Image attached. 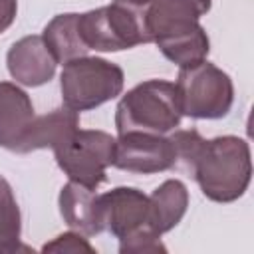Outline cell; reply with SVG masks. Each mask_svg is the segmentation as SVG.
<instances>
[{
	"label": "cell",
	"mask_w": 254,
	"mask_h": 254,
	"mask_svg": "<svg viewBox=\"0 0 254 254\" xmlns=\"http://www.w3.org/2000/svg\"><path fill=\"white\" fill-rule=\"evenodd\" d=\"M42 252H64V254H75V252H95V248L87 242V238L81 236V232L71 230L56 236L52 242L42 246Z\"/></svg>",
	"instance_id": "cell-20"
},
{
	"label": "cell",
	"mask_w": 254,
	"mask_h": 254,
	"mask_svg": "<svg viewBox=\"0 0 254 254\" xmlns=\"http://www.w3.org/2000/svg\"><path fill=\"white\" fill-rule=\"evenodd\" d=\"M212 0H153L145 8L151 42H161L200 26V16L210 10Z\"/></svg>",
	"instance_id": "cell-9"
},
{
	"label": "cell",
	"mask_w": 254,
	"mask_h": 254,
	"mask_svg": "<svg viewBox=\"0 0 254 254\" xmlns=\"http://www.w3.org/2000/svg\"><path fill=\"white\" fill-rule=\"evenodd\" d=\"M189 208L187 185L179 179H167L149 196V222L157 234L173 230Z\"/></svg>",
	"instance_id": "cell-14"
},
{
	"label": "cell",
	"mask_w": 254,
	"mask_h": 254,
	"mask_svg": "<svg viewBox=\"0 0 254 254\" xmlns=\"http://www.w3.org/2000/svg\"><path fill=\"white\" fill-rule=\"evenodd\" d=\"M97 202L103 230L113 234L117 240L137 230L151 228L149 196L135 187H115L97 194Z\"/></svg>",
	"instance_id": "cell-8"
},
{
	"label": "cell",
	"mask_w": 254,
	"mask_h": 254,
	"mask_svg": "<svg viewBox=\"0 0 254 254\" xmlns=\"http://www.w3.org/2000/svg\"><path fill=\"white\" fill-rule=\"evenodd\" d=\"M58 167L69 181L97 189L107 179V167L113 165L115 137L99 129H75L62 145L54 149Z\"/></svg>",
	"instance_id": "cell-6"
},
{
	"label": "cell",
	"mask_w": 254,
	"mask_h": 254,
	"mask_svg": "<svg viewBox=\"0 0 254 254\" xmlns=\"http://www.w3.org/2000/svg\"><path fill=\"white\" fill-rule=\"evenodd\" d=\"M18 0H0V34H4L16 20Z\"/></svg>",
	"instance_id": "cell-21"
},
{
	"label": "cell",
	"mask_w": 254,
	"mask_h": 254,
	"mask_svg": "<svg viewBox=\"0 0 254 254\" xmlns=\"http://www.w3.org/2000/svg\"><path fill=\"white\" fill-rule=\"evenodd\" d=\"M175 145L167 135L127 131L115 139L113 167L121 171L137 175H155L175 169Z\"/></svg>",
	"instance_id": "cell-7"
},
{
	"label": "cell",
	"mask_w": 254,
	"mask_h": 254,
	"mask_svg": "<svg viewBox=\"0 0 254 254\" xmlns=\"http://www.w3.org/2000/svg\"><path fill=\"white\" fill-rule=\"evenodd\" d=\"M22 214L10 183L0 175V254L20 250Z\"/></svg>",
	"instance_id": "cell-17"
},
{
	"label": "cell",
	"mask_w": 254,
	"mask_h": 254,
	"mask_svg": "<svg viewBox=\"0 0 254 254\" xmlns=\"http://www.w3.org/2000/svg\"><path fill=\"white\" fill-rule=\"evenodd\" d=\"M177 87L165 79H147L129 89L115 107L117 133L143 131L167 135L181 125Z\"/></svg>",
	"instance_id": "cell-2"
},
{
	"label": "cell",
	"mask_w": 254,
	"mask_h": 254,
	"mask_svg": "<svg viewBox=\"0 0 254 254\" xmlns=\"http://www.w3.org/2000/svg\"><path fill=\"white\" fill-rule=\"evenodd\" d=\"M123 69L95 56H81L64 64L60 89L64 105L73 111H89L111 101L123 91Z\"/></svg>",
	"instance_id": "cell-4"
},
{
	"label": "cell",
	"mask_w": 254,
	"mask_h": 254,
	"mask_svg": "<svg viewBox=\"0 0 254 254\" xmlns=\"http://www.w3.org/2000/svg\"><path fill=\"white\" fill-rule=\"evenodd\" d=\"M173 145H175V153H177V165L183 171H187L189 175L192 173L194 161L204 145L206 139H202V135L196 129H175V133L169 135Z\"/></svg>",
	"instance_id": "cell-18"
},
{
	"label": "cell",
	"mask_w": 254,
	"mask_h": 254,
	"mask_svg": "<svg viewBox=\"0 0 254 254\" xmlns=\"http://www.w3.org/2000/svg\"><path fill=\"white\" fill-rule=\"evenodd\" d=\"M119 252L121 254H157V252H167V248L161 242V234H157L151 228H143L125 238H119Z\"/></svg>",
	"instance_id": "cell-19"
},
{
	"label": "cell",
	"mask_w": 254,
	"mask_h": 254,
	"mask_svg": "<svg viewBox=\"0 0 254 254\" xmlns=\"http://www.w3.org/2000/svg\"><path fill=\"white\" fill-rule=\"evenodd\" d=\"M157 46H159L161 54L167 60H171L173 64H177L179 67L194 65L198 62L206 60V56L210 52V40L202 26H198L190 32L161 40V42H157Z\"/></svg>",
	"instance_id": "cell-16"
},
{
	"label": "cell",
	"mask_w": 254,
	"mask_h": 254,
	"mask_svg": "<svg viewBox=\"0 0 254 254\" xmlns=\"http://www.w3.org/2000/svg\"><path fill=\"white\" fill-rule=\"evenodd\" d=\"M77 26L87 50L95 52H121L151 42L145 8L125 0H113L107 6L79 14Z\"/></svg>",
	"instance_id": "cell-3"
},
{
	"label": "cell",
	"mask_w": 254,
	"mask_h": 254,
	"mask_svg": "<svg viewBox=\"0 0 254 254\" xmlns=\"http://www.w3.org/2000/svg\"><path fill=\"white\" fill-rule=\"evenodd\" d=\"M6 65L16 83L26 87H40L54 77L58 62L48 50L44 38L32 34L12 44L6 54Z\"/></svg>",
	"instance_id": "cell-10"
},
{
	"label": "cell",
	"mask_w": 254,
	"mask_h": 254,
	"mask_svg": "<svg viewBox=\"0 0 254 254\" xmlns=\"http://www.w3.org/2000/svg\"><path fill=\"white\" fill-rule=\"evenodd\" d=\"M34 117L30 95L12 81H0V147L16 153Z\"/></svg>",
	"instance_id": "cell-11"
},
{
	"label": "cell",
	"mask_w": 254,
	"mask_h": 254,
	"mask_svg": "<svg viewBox=\"0 0 254 254\" xmlns=\"http://www.w3.org/2000/svg\"><path fill=\"white\" fill-rule=\"evenodd\" d=\"M77 20H79V14H75V12L58 14L44 28L42 38H44L48 50L52 52L54 60L62 65L67 64L69 60L87 56V52H89L79 36Z\"/></svg>",
	"instance_id": "cell-15"
},
{
	"label": "cell",
	"mask_w": 254,
	"mask_h": 254,
	"mask_svg": "<svg viewBox=\"0 0 254 254\" xmlns=\"http://www.w3.org/2000/svg\"><path fill=\"white\" fill-rule=\"evenodd\" d=\"M58 204L64 222L71 230H77L85 236H95L103 232L95 189L69 181L67 185L62 187Z\"/></svg>",
	"instance_id": "cell-12"
},
{
	"label": "cell",
	"mask_w": 254,
	"mask_h": 254,
	"mask_svg": "<svg viewBox=\"0 0 254 254\" xmlns=\"http://www.w3.org/2000/svg\"><path fill=\"white\" fill-rule=\"evenodd\" d=\"M175 87L181 113L192 119H222L234 103L230 75L206 60L181 67Z\"/></svg>",
	"instance_id": "cell-5"
},
{
	"label": "cell",
	"mask_w": 254,
	"mask_h": 254,
	"mask_svg": "<svg viewBox=\"0 0 254 254\" xmlns=\"http://www.w3.org/2000/svg\"><path fill=\"white\" fill-rule=\"evenodd\" d=\"M190 177L202 194L214 202L238 200L252 177L250 147L242 137L222 135L204 141Z\"/></svg>",
	"instance_id": "cell-1"
},
{
	"label": "cell",
	"mask_w": 254,
	"mask_h": 254,
	"mask_svg": "<svg viewBox=\"0 0 254 254\" xmlns=\"http://www.w3.org/2000/svg\"><path fill=\"white\" fill-rule=\"evenodd\" d=\"M125 2H129V4H135V6H141V8H147L153 0H125Z\"/></svg>",
	"instance_id": "cell-22"
},
{
	"label": "cell",
	"mask_w": 254,
	"mask_h": 254,
	"mask_svg": "<svg viewBox=\"0 0 254 254\" xmlns=\"http://www.w3.org/2000/svg\"><path fill=\"white\" fill-rule=\"evenodd\" d=\"M79 127V113L69 107H56L54 111L34 117L16 153H32L40 149H56Z\"/></svg>",
	"instance_id": "cell-13"
}]
</instances>
